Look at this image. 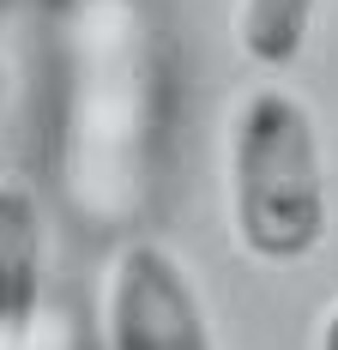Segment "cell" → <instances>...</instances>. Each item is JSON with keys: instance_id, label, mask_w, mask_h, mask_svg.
<instances>
[{"instance_id": "cell-1", "label": "cell", "mask_w": 338, "mask_h": 350, "mask_svg": "<svg viewBox=\"0 0 338 350\" xmlns=\"http://www.w3.org/2000/svg\"><path fill=\"white\" fill-rule=\"evenodd\" d=\"M49 175L85 242H139L169 163V42L151 0H61Z\"/></svg>"}, {"instance_id": "cell-2", "label": "cell", "mask_w": 338, "mask_h": 350, "mask_svg": "<svg viewBox=\"0 0 338 350\" xmlns=\"http://www.w3.org/2000/svg\"><path fill=\"white\" fill-rule=\"evenodd\" d=\"M224 217L254 266H302L333 230L320 115L278 79H254L224 115Z\"/></svg>"}, {"instance_id": "cell-3", "label": "cell", "mask_w": 338, "mask_h": 350, "mask_svg": "<svg viewBox=\"0 0 338 350\" xmlns=\"http://www.w3.org/2000/svg\"><path fill=\"white\" fill-rule=\"evenodd\" d=\"M103 350H218L187 266L157 236L121 242L109 254Z\"/></svg>"}, {"instance_id": "cell-4", "label": "cell", "mask_w": 338, "mask_h": 350, "mask_svg": "<svg viewBox=\"0 0 338 350\" xmlns=\"http://www.w3.org/2000/svg\"><path fill=\"white\" fill-rule=\"evenodd\" d=\"M49 217L31 181L0 175V350H36Z\"/></svg>"}, {"instance_id": "cell-5", "label": "cell", "mask_w": 338, "mask_h": 350, "mask_svg": "<svg viewBox=\"0 0 338 350\" xmlns=\"http://www.w3.org/2000/svg\"><path fill=\"white\" fill-rule=\"evenodd\" d=\"M314 12H320V0H236L230 6V42L248 67L284 72L308 49Z\"/></svg>"}, {"instance_id": "cell-6", "label": "cell", "mask_w": 338, "mask_h": 350, "mask_svg": "<svg viewBox=\"0 0 338 350\" xmlns=\"http://www.w3.org/2000/svg\"><path fill=\"white\" fill-rule=\"evenodd\" d=\"M314 350H338V302L320 314V326H314Z\"/></svg>"}, {"instance_id": "cell-7", "label": "cell", "mask_w": 338, "mask_h": 350, "mask_svg": "<svg viewBox=\"0 0 338 350\" xmlns=\"http://www.w3.org/2000/svg\"><path fill=\"white\" fill-rule=\"evenodd\" d=\"M0 103H6V79H0Z\"/></svg>"}]
</instances>
